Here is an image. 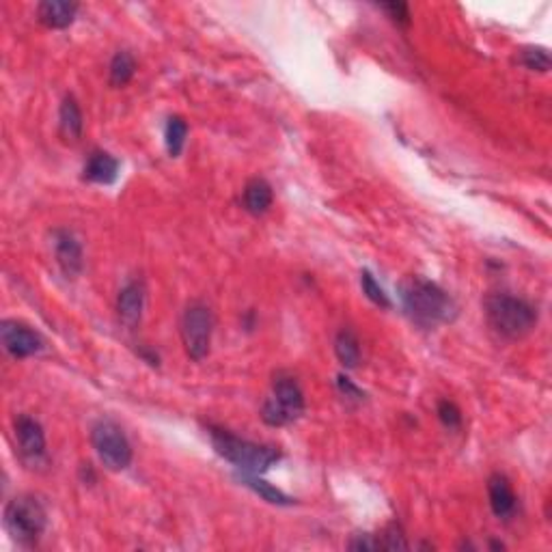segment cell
<instances>
[{"mask_svg": "<svg viewBox=\"0 0 552 552\" xmlns=\"http://www.w3.org/2000/svg\"><path fill=\"white\" fill-rule=\"evenodd\" d=\"M237 479L242 481V486L251 487L254 495H259V496L263 498V501L272 503V505H279V507L294 505V498L285 495V492L279 490V487H274L272 483L263 481L259 475H251V472H242V475H237Z\"/></svg>", "mask_w": 552, "mask_h": 552, "instance_id": "obj_18", "label": "cell"}, {"mask_svg": "<svg viewBox=\"0 0 552 552\" xmlns=\"http://www.w3.org/2000/svg\"><path fill=\"white\" fill-rule=\"evenodd\" d=\"M378 7L389 15L397 26H410V9H408L406 3H384L378 4Z\"/></svg>", "mask_w": 552, "mask_h": 552, "instance_id": "obj_25", "label": "cell"}, {"mask_svg": "<svg viewBox=\"0 0 552 552\" xmlns=\"http://www.w3.org/2000/svg\"><path fill=\"white\" fill-rule=\"evenodd\" d=\"M349 550H380V541L371 533H358L349 539Z\"/></svg>", "mask_w": 552, "mask_h": 552, "instance_id": "obj_27", "label": "cell"}, {"mask_svg": "<svg viewBox=\"0 0 552 552\" xmlns=\"http://www.w3.org/2000/svg\"><path fill=\"white\" fill-rule=\"evenodd\" d=\"M91 444L108 470H125L132 464V444L121 426L110 418H99L91 427Z\"/></svg>", "mask_w": 552, "mask_h": 552, "instance_id": "obj_6", "label": "cell"}, {"mask_svg": "<svg viewBox=\"0 0 552 552\" xmlns=\"http://www.w3.org/2000/svg\"><path fill=\"white\" fill-rule=\"evenodd\" d=\"M487 498H490L492 513H495L498 520H509L516 513V492H513L512 481H509L505 475H501V472H495V475L487 479Z\"/></svg>", "mask_w": 552, "mask_h": 552, "instance_id": "obj_12", "label": "cell"}, {"mask_svg": "<svg viewBox=\"0 0 552 552\" xmlns=\"http://www.w3.org/2000/svg\"><path fill=\"white\" fill-rule=\"evenodd\" d=\"M360 288H363V294L367 296L375 306H380V309H391L392 306V302L389 296H386V291L380 288L378 280L374 279V274H371L369 270H363V272H360Z\"/></svg>", "mask_w": 552, "mask_h": 552, "instance_id": "obj_21", "label": "cell"}, {"mask_svg": "<svg viewBox=\"0 0 552 552\" xmlns=\"http://www.w3.org/2000/svg\"><path fill=\"white\" fill-rule=\"evenodd\" d=\"M305 412V392L294 375L279 371L272 380V392L263 401L262 418L265 426L283 427L298 421Z\"/></svg>", "mask_w": 552, "mask_h": 552, "instance_id": "obj_4", "label": "cell"}, {"mask_svg": "<svg viewBox=\"0 0 552 552\" xmlns=\"http://www.w3.org/2000/svg\"><path fill=\"white\" fill-rule=\"evenodd\" d=\"M78 9H81L78 3H69V0H44L37 4V20L46 29L61 30L73 24Z\"/></svg>", "mask_w": 552, "mask_h": 552, "instance_id": "obj_13", "label": "cell"}, {"mask_svg": "<svg viewBox=\"0 0 552 552\" xmlns=\"http://www.w3.org/2000/svg\"><path fill=\"white\" fill-rule=\"evenodd\" d=\"M47 513L44 503L33 495H20L4 507V529L18 544L30 546L44 535Z\"/></svg>", "mask_w": 552, "mask_h": 552, "instance_id": "obj_5", "label": "cell"}, {"mask_svg": "<svg viewBox=\"0 0 552 552\" xmlns=\"http://www.w3.org/2000/svg\"><path fill=\"white\" fill-rule=\"evenodd\" d=\"M13 432L20 453L29 464H37V461L46 458V434L37 418L29 417V414H20L13 421Z\"/></svg>", "mask_w": 552, "mask_h": 552, "instance_id": "obj_9", "label": "cell"}, {"mask_svg": "<svg viewBox=\"0 0 552 552\" xmlns=\"http://www.w3.org/2000/svg\"><path fill=\"white\" fill-rule=\"evenodd\" d=\"M58 130L65 142H78L82 138L84 130V116L78 99L73 95H65L58 108Z\"/></svg>", "mask_w": 552, "mask_h": 552, "instance_id": "obj_15", "label": "cell"}, {"mask_svg": "<svg viewBox=\"0 0 552 552\" xmlns=\"http://www.w3.org/2000/svg\"><path fill=\"white\" fill-rule=\"evenodd\" d=\"M400 300L403 311L421 328H436L458 317V305L440 285L421 276L401 280Z\"/></svg>", "mask_w": 552, "mask_h": 552, "instance_id": "obj_1", "label": "cell"}, {"mask_svg": "<svg viewBox=\"0 0 552 552\" xmlns=\"http://www.w3.org/2000/svg\"><path fill=\"white\" fill-rule=\"evenodd\" d=\"M337 389L341 391V395L348 397V400H354V401H363L365 400V392L358 389L357 384H354L352 380L348 378V375L339 374L337 375Z\"/></svg>", "mask_w": 552, "mask_h": 552, "instance_id": "obj_26", "label": "cell"}, {"mask_svg": "<svg viewBox=\"0 0 552 552\" xmlns=\"http://www.w3.org/2000/svg\"><path fill=\"white\" fill-rule=\"evenodd\" d=\"M179 332H182L184 349L188 358L196 360V363L203 360L210 354L211 332H214V315H211L210 306L199 300L190 302L182 315Z\"/></svg>", "mask_w": 552, "mask_h": 552, "instance_id": "obj_7", "label": "cell"}, {"mask_svg": "<svg viewBox=\"0 0 552 552\" xmlns=\"http://www.w3.org/2000/svg\"><path fill=\"white\" fill-rule=\"evenodd\" d=\"M52 246H55V257L63 276L69 280L78 279L84 265L82 246L78 237L67 229H56L52 233Z\"/></svg>", "mask_w": 552, "mask_h": 552, "instance_id": "obj_10", "label": "cell"}, {"mask_svg": "<svg viewBox=\"0 0 552 552\" xmlns=\"http://www.w3.org/2000/svg\"><path fill=\"white\" fill-rule=\"evenodd\" d=\"M436 412H438L440 423H443L444 427H449V429H460L461 427V410L458 406H455L453 401H449V400L438 401Z\"/></svg>", "mask_w": 552, "mask_h": 552, "instance_id": "obj_24", "label": "cell"}, {"mask_svg": "<svg viewBox=\"0 0 552 552\" xmlns=\"http://www.w3.org/2000/svg\"><path fill=\"white\" fill-rule=\"evenodd\" d=\"M520 63L530 72H541L546 73L550 69V55L546 47H524L522 55H520Z\"/></svg>", "mask_w": 552, "mask_h": 552, "instance_id": "obj_22", "label": "cell"}, {"mask_svg": "<svg viewBox=\"0 0 552 552\" xmlns=\"http://www.w3.org/2000/svg\"><path fill=\"white\" fill-rule=\"evenodd\" d=\"M378 541H380V550H408L410 548L406 535H403V530L397 522L389 524V527L384 529V533H382V538H378Z\"/></svg>", "mask_w": 552, "mask_h": 552, "instance_id": "obj_23", "label": "cell"}, {"mask_svg": "<svg viewBox=\"0 0 552 552\" xmlns=\"http://www.w3.org/2000/svg\"><path fill=\"white\" fill-rule=\"evenodd\" d=\"M145 309V285L141 280H130L116 296V315L125 328H136Z\"/></svg>", "mask_w": 552, "mask_h": 552, "instance_id": "obj_11", "label": "cell"}, {"mask_svg": "<svg viewBox=\"0 0 552 552\" xmlns=\"http://www.w3.org/2000/svg\"><path fill=\"white\" fill-rule=\"evenodd\" d=\"M486 315L495 332L512 341L527 337L538 323V309L512 294H492L486 300Z\"/></svg>", "mask_w": 552, "mask_h": 552, "instance_id": "obj_3", "label": "cell"}, {"mask_svg": "<svg viewBox=\"0 0 552 552\" xmlns=\"http://www.w3.org/2000/svg\"><path fill=\"white\" fill-rule=\"evenodd\" d=\"M82 177L91 184L110 185L119 177V160L108 151H93L82 168Z\"/></svg>", "mask_w": 552, "mask_h": 552, "instance_id": "obj_14", "label": "cell"}, {"mask_svg": "<svg viewBox=\"0 0 552 552\" xmlns=\"http://www.w3.org/2000/svg\"><path fill=\"white\" fill-rule=\"evenodd\" d=\"M242 199H244V210H246L248 214L262 216L270 210V207H272V201H274L272 185L262 177H254L244 185Z\"/></svg>", "mask_w": 552, "mask_h": 552, "instance_id": "obj_16", "label": "cell"}, {"mask_svg": "<svg viewBox=\"0 0 552 552\" xmlns=\"http://www.w3.org/2000/svg\"><path fill=\"white\" fill-rule=\"evenodd\" d=\"M136 73V58L132 56V52L127 50H119L113 56V61H110V69H108V82L110 87H125L127 82L134 78Z\"/></svg>", "mask_w": 552, "mask_h": 552, "instance_id": "obj_19", "label": "cell"}, {"mask_svg": "<svg viewBox=\"0 0 552 552\" xmlns=\"http://www.w3.org/2000/svg\"><path fill=\"white\" fill-rule=\"evenodd\" d=\"M210 440L214 444L216 453L222 460L231 461L242 472H251V475H262L280 460V451L270 444H259L253 440L240 438L231 434L229 429H222L216 426H210Z\"/></svg>", "mask_w": 552, "mask_h": 552, "instance_id": "obj_2", "label": "cell"}, {"mask_svg": "<svg viewBox=\"0 0 552 552\" xmlns=\"http://www.w3.org/2000/svg\"><path fill=\"white\" fill-rule=\"evenodd\" d=\"M0 341H3L4 352L13 358L37 357L46 348L39 332L15 320H4L0 323Z\"/></svg>", "mask_w": 552, "mask_h": 552, "instance_id": "obj_8", "label": "cell"}, {"mask_svg": "<svg viewBox=\"0 0 552 552\" xmlns=\"http://www.w3.org/2000/svg\"><path fill=\"white\" fill-rule=\"evenodd\" d=\"M185 138H188V124L182 116H168L167 130H164V142L171 158H177L184 151Z\"/></svg>", "mask_w": 552, "mask_h": 552, "instance_id": "obj_20", "label": "cell"}, {"mask_svg": "<svg viewBox=\"0 0 552 552\" xmlns=\"http://www.w3.org/2000/svg\"><path fill=\"white\" fill-rule=\"evenodd\" d=\"M334 354L345 369H357L360 363V341L352 328H341L334 337Z\"/></svg>", "mask_w": 552, "mask_h": 552, "instance_id": "obj_17", "label": "cell"}]
</instances>
